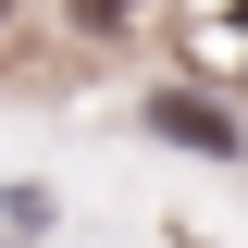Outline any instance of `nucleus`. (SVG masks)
Instances as JSON below:
<instances>
[{
    "label": "nucleus",
    "mask_w": 248,
    "mask_h": 248,
    "mask_svg": "<svg viewBox=\"0 0 248 248\" xmlns=\"http://www.w3.org/2000/svg\"><path fill=\"white\" fill-rule=\"evenodd\" d=\"M149 137H174V149H211V161H236V112H223V99H186V87H161V99H149Z\"/></svg>",
    "instance_id": "1"
},
{
    "label": "nucleus",
    "mask_w": 248,
    "mask_h": 248,
    "mask_svg": "<svg viewBox=\"0 0 248 248\" xmlns=\"http://www.w3.org/2000/svg\"><path fill=\"white\" fill-rule=\"evenodd\" d=\"M186 62H199V75H236V62H248V0H199Z\"/></svg>",
    "instance_id": "2"
},
{
    "label": "nucleus",
    "mask_w": 248,
    "mask_h": 248,
    "mask_svg": "<svg viewBox=\"0 0 248 248\" xmlns=\"http://www.w3.org/2000/svg\"><path fill=\"white\" fill-rule=\"evenodd\" d=\"M124 13H137V0H75V25H124Z\"/></svg>",
    "instance_id": "3"
}]
</instances>
